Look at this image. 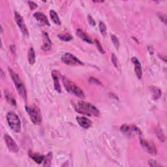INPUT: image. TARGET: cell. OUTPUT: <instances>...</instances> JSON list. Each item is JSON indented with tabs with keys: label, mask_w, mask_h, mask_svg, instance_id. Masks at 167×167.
<instances>
[{
	"label": "cell",
	"mask_w": 167,
	"mask_h": 167,
	"mask_svg": "<svg viewBox=\"0 0 167 167\" xmlns=\"http://www.w3.org/2000/svg\"><path fill=\"white\" fill-rule=\"evenodd\" d=\"M76 112L79 114L89 115V116L97 117L100 115L99 110L94 105L85 101H78L74 104Z\"/></svg>",
	"instance_id": "1"
},
{
	"label": "cell",
	"mask_w": 167,
	"mask_h": 167,
	"mask_svg": "<svg viewBox=\"0 0 167 167\" xmlns=\"http://www.w3.org/2000/svg\"><path fill=\"white\" fill-rule=\"evenodd\" d=\"M9 72L10 73V75L12 78V80L15 84V86L16 88V90L18 92V94L22 97V98L24 100L27 99V91L26 90V87L24 85V84L20 80V77L18 76L17 74L14 72L11 69L9 68Z\"/></svg>",
	"instance_id": "2"
},
{
	"label": "cell",
	"mask_w": 167,
	"mask_h": 167,
	"mask_svg": "<svg viewBox=\"0 0 167 167\" xmlns=\"http://www.w3.org/2000/svg\"><path fill=\"white\" fill-rule=\"evenodd\" d=\"M63 86L66 88V90L71 94L75 95V96L79 97V98H84L85 95L84 91L80 89L79 87H78L75 83L71 81L67 78L63 76Z\"/></svg>",
	"instance_id": "3"
},
{
	"label": "cell",
	"mask_w": 167,
	"mask_h": 167,
	"mask_svg": "<svg viewBox=\"0 0 167 167\" xmlns=\"http://www.w3.org/2000/svg\"><path fill=\"white\" fill-rule=\"evenodd\" d=\"M26 110L27 114H29V116L35 125H39L42 122V114L40 109L35 105L33 106H26Z\"/></svg>",
	"instance_id": "4"
},
{
	"label": "cell",
	"mask_w": 167,
	"mask_h": 167,
	"mask_svg": "<svg viewBox=\"0 0 167 167\" xmlns=\"http://www.w3.org/2000/svg\"><path fill=\"white\" fill-rule=\"evenodd\" d=\"M7 120L12 131L15 133H20L21 131V122L18 115L13 112H9L7 114Z\"/></svg>",
	"instance_id": "5"
},
{
	"label": "cell",
	"mask_w": 167,
	"mask_h": 167,
	"mask_svg": "<svg viewBox=\"0 0 167 167\" xmlns=\"http://www.w3.org/2000/svg\"><path fill=\"white\" fill-rule=\"evenodd\" d=\"M62 62L68 66H83V63L78 59L75 55L71 53H66L62 58Z\"/></svg>",
	"instance_id": "6"
},
{
	"label": "cell",
	"mask_w": 167,
	"mask_h": 167,
	"mask_svg": "<svg viewBox=\"0 0 167 167\" xmlns=\"http://www.w3.org/2000/svg\"><path fill=\"white\" fill-rule=\"evenodd\" d=\"M15 22H16L18 26L19 27V28L21 30L23 35L27 37H28L29 36L28 30H27V28L23 18L22 17V16L20 15V14L17 12H15Z\"/></svg>",
	"instance_id": "7"
},
{
	"label": "cell",
	"mask_w": 167,
	"mask_h": 167,
	"mask_svg": "<svg viewBox=\"0 0 167 167\" xmlns=\"http://www.w3.org/2000/svg\"><path fill=\"white\" fill-rule=\"evenodd\" d=\"M140 144L142 146L146 151L149 153L151 155H156L157 154V149L155 147V146L154 143L149 140H146L145 139L140 138Z\"/></svg>",
	"instance_id": "8"
},
{
	"label": "cell",
	"mask_w": 167,
	"mask_h": 167,
	"mask_svg": "<svg viewBox=\"0 0 167 167\" xmlns=\"http://www.w3.org/2000/svg\"><path fill=\"white\" fill-rule=\"evenodd\" d=\"M4 140L9 151L12 153H17L19 150V147H18L17 144L8 134H5Z\"/></svg>",
	"instance_id": "9"
},
{
	"label": "cell",
	"mask_w": 167,
	"mask_h": 167,
	"mask_svg": "<svg viewBox=\"0 0 167 167\" xmlns=\"http://www.w3.org/2000/svg\"><path fill=\"white\" fill-rule=\"evenodd\" d=\"M121 131L123 133L127 134V135H131L133 133L141 134L142 133L140 130L135 126H128L127 125H123L121 127Z\"/></svg>",
	"instance_id": "10"
},
{
	"label": "cell",
	"mask_w": 167,
	"mask_h": 167,
	"mask_svg": "<svg viewBox=\"0 0 167 167\" xmlns=\"http://www.w3.org/2000/svg\"><path fill=\"white\" fill-rule=\"evenodd\" d=\"M131 60H132L133 63L134 64V71H135L137 78H138V79H141L142 76V66L140 62H139L138 59L135 57H133Z\"/></svg>",
	"instance_id": "11"
},
{
	"label": "cell",
	"mask_w": 167,
	"mask_h": 167,
	"mask_svg": "<svg viewBox=\"0 0 167 167\" xmlns=\"http://www.w3.org/2000/svg\"><path fill=\"white\" fill-rule=\"evenodd\" d=\"M34 16L40 24L50 26V23L47 19V17L46 16L44 13L41 12H36L34 13Z\"/></svg>",
	"instance_id": "12"
},
{
	"label": "cell",
	"mask_w": 167,
	"mask_h": 167,
	"mask_svg": "<svg viewBox=\"0 0 167 167\" xmlns=\"http://www.w3.org/2000/svg\"><path fill=\"white\" fill-rule=\"evenodd\" d=\"M76 120L78 124H79L82 128L89 129L90 127H91L92 125V122L91 120H90L89 119L86 117L78 116V117H76Z\"/></svg>",
	"instance_id": "13"
},
{
	"label": "cell",
	"mask_w": 167,
	"mask_h": 167,
	"mask_svg": "<svg viewBox=\"0 0 167 167\" xmlns=\"http://www.w3.org/2000/svg\"><path fill=\"white\" fill-rule=\"evenodd\" d=\"M43 43L41 46V49H43L44 51H48L51 48L52 46V43L49 38L48 34L46 32H43Z\"/></svg>",
	"instance_id": "14"
},
{
	"label": "cell",
	"mask_w": 167,
	"mask_h": 167,
	"mask_svg": "<svg viewBox=\"0 0 167 167\" xmlns=\"http://www.w3.org/2000/svg\"><path fill=\"white\" fill-rule=\"evenodd\" d=\"M29 156L35 162V163H38V164H41L42 162L44 161V157L43 155L39 154H36V153H34V152L30 151H29Z\"/></svg>",
	"instance_id": "15"
},
{
	"label": "cell",
	"mask_w": 167,
	"mask_h": 167,
	"mask_svg": "<svg viewBox=\"0 0 167 167\" xmlns=\"http://www.w3.org/2000/svg\"><path fill=\"white\" fill-rule=\"evenodd\" d=\"M76 35L79 37L80 39H82L84 41L86 42V43H93L90 37L88 36L84 31L80 29H78L76 30Z\"/></svg>",
	"instance_id": "16"
},
{
	"label": "cell",
	"mask_w": 167,
	"mask_h": 167,
	"mask_svg": "<svg viewBox=\"0 0 167 167\" xmlns=\"http://www.w3.org/2000/svg\"><path fill=\"white\" fill-rule=\"evenodd\" d=\"M56 71H54L52 73V76L54 80V89L55 90L58 91V93H61V87H60V84H59V79H58V76L57 75V74L55 73Z\"/></svg>",
	"instance_id": "17"
},
{
	"label": "cell",
	"mask_w": 167,
	"mask_h": 167,
	"mask_svg": "<svg viewBox=\"0 0 167 167\" xmlns=\"http://www.w3.org/2000/svg\"><path fill=\"white\" fill-rule=\"evenodd\" d=\"M27 59H28V62L30 65H33L35 63V52L34 49L31 47L28 51V55H27Z\"/></svg>",
	"instance_id": "18"
},
{
	"label": "cell",
	"mask_w": 167,
	"mask_h": 167,
	"mask_svg": "<svg viewBox=\"0 0 167 167\" xmlns=\"http://www.w3.org/2000/svg\"><path fill=\"white\" fill-rule=\"evenodd\" d=\"M50 16L51 19H52V20L54 22V23H55V24L58 26L61 25V21H60V19L56 12L54 10H51L50 11Z\"/></svg>",
	"instance_id": "19"
},
{
	"label": "cell",
	"mask_w": 167,
	"mask_h": 167,
	"mask_svg": "<svg viewBox=\"0 0 167 167\" xmlns=\"http://www.w3.org/2000/svg\"><path fill=\"white\" fill-rule=\"evenodd\" d=\"M52 156H53L52 153L49 152L48 154L46 155V156L44 157L43 166L49 167L51 166V161H52Z\"/></svg>",
	"instance_id": "20"
},
{
	"label": "cell",
	"mask_w": 167,
	"mask_h": 167,
	"mask_svg": "<svg viewBox=\"0 0 167 167\" xmlns=\"http://www.w3.org/2000/svg\"><path fill=\"white\" fill-rule=\"evenodd\" d=\"M155 131L157 137H158V138L161 140V142H165V137L163 131H162V129L159 127H157Z\"/></svg>",
	"instance_id": "21"
},
{
	"label": "cell",
	"mask_w": 167,
	"mask_h": 167,
	"mask_svg": "<svg viewBox=\"0 0 167 167\" xmlns=\"http://www.w3.org/2000/svg\"><path fill=\"white\" fill-rule=\"evenodd\" d=\"M99 30L102 35L104 37L106 36V27L103 22H100L99 23Z\"/></svg>",
	"instance_id": "22"
},
{
	"label": "cell",
	"mask_w": 167,
	"mask_h": 167,
	"mask_svg": "<svg viewBox=\"0 0 167 167\" xmlns=\"http://www.w3.org/2000/svg\"><path fill=\"white\" fill-rule=\"evenodd\" d=\"M58 37L63 41H69L73 39L72 35L67 34L63 35H58Z\"/></svg>",
	"instance_id": "23"
},
{
	"label": "cell",
	"mask_w": 167,
	"mask_h": 167,
	"mask_svg": "<svg viewBox=\"0 0 167 167\" xmlns=\"http://www.w3.org/2000/svg\"><path fill=\"white\" fill-rule=\"evenodd\" d=\"M5 96L7 100L9 102V103L12 104L13 105H15V106L16 105V102H15V99H14L13 97L10 95V94H9V93H7L5 91Z\"/></svg>",
	"instance_id": "24"
},
{
	"label": "cell",
	"mask_w": 167,
	"mask_h": 167,
	"mask_svg": "<svg viewBox=\"0 0 167 167\" xmlns=\"http://www.w3.org/2000/svg\"><path fill=\"white\" fill-rule=\"evenodd\" d=\"M152 91H154V99H159L160 96H161V91L157 87H152Z\"/></svg>",
	"instance_id": "25"
},
{
	"label": "cell",
	"mask_w": 167,
	"mask_h": 167,
	"mask_svg": "<svg viewBox=\"0 0 167 167\" xmlns=\"http://www.w3.org/2000/svg\"><path fill=\"white\" fill-rule=\"evenodd\" d=\"M111 39H112V41L114 45L115 46V47L117 49H118L119 47V42L118 39L117 38V37L115 35H112L111 36Z\"/></svg>",
	"instance_id": "26"
},
{
	"label": "cell",
	"mask_w": 167,
	"mask_h": 167,
	"mask_svg": "<svg viewBox=\"0 0 167 167\" xmlns=\"http://www.w3.org/2000/svg\"><path fill=\"white\" fill-rule=\"evenodd\" d=\"M95 44H96L97 47V49H98V50L99 51V52H101V54H105V51L104 50L103 48L102 47V46H101V43H99V41H97V39H95Z\"/></svg>",
	"instance_id": "27"
},
{
	"label": "cell",
	"mask_w": 167,
	"mask_h": 167,
	"mask_svg": "<svg viewBox=\"0 0 167 167\" xmlns=\"http://www.w3.org/2000/svg\"><path fill=\"white\" fill-rule=\"evenodd\" d=\"M112 62L114 64V66L116 68H118V59L114 54H112Z\"/></svg>",
	"instance_id": "28"
},
{
	"label": "cell",
	"mask_w": 167,
	"mask_h": 167,
	"mask_svg": "<svg viewBox=\"0 0 167 167\" xmlns=\"http://www.w3.org/2000/svg\"><path fill=\"white\" fill-rule=\"evenodd\" d=\"M148 163H149V165L150 166H161L160 164H159L158 163H157V161L153 160V159H150L149 161V162H148Z\"/></svg>",
	"instance_id": "29"
},
{
	"label": "cell",
	"mask_w": 167,
	"mask_h": 167,
	"mask_svg": "<svg viewBox=\"0 0 167 167\" xmlns=\"http://www.w3.org/2000/svg\"><path fill=\"white\" fill-rule=\"evenodd\" d=\"M28 4L30 5V7L31 10H34L37 7V4H36L34 2H28Z\"/></svg>",
	"instance_id": "30"
},
{
	"label": "cell",
	"mask_w": 167,
	"mask_h": 167,
	"mask_svg": "<svg viewBox=\"0 0 167 167\" xmlns=\"http://www.w3.org/2000/svg\"><path fill=\"white\" fill-rule=\"evenodd\" d=\"M159 17L161 18V20H162V21H163L164 23H165V24H166V15H163V13H159Z\"/></svg>",
	"instance_id": "31"
},
{
	"label": "cell",
	"mask_w": 167,
	"mask_h": 167,
	"mask_svg": "<svg viewBox=\"0 0 167 167\" xmlns=\"http://www.w3.org/2000/svg\"><path fill=\"white\" fill-rule=\"evenodd\" d=\"M88 20H89V23H90V24L91 26H94L95 25V22H94V20L93 19V18H92L90 15L88 16Z\"/></svg>",
	"instance_id": "32"
},
{
	"label": "cell",
	"mask_w": 167,
	"mask_h": 167,
	"mask_svg": "<svg viewBox=\"0 0 167 167\" xmlns=\"http://www.w3.org/2000/svg\"><path fill=\"white\" fill-rule=\"evenodd\" d=\"M90 82L91 83H94V82L95 84H101V82L98 80H97L96 78H90Z\"/></svg>",
	"instance_id": "33"
}]
</instances>
